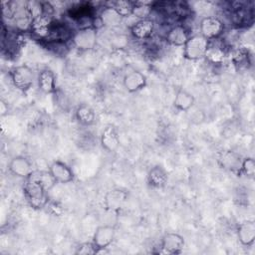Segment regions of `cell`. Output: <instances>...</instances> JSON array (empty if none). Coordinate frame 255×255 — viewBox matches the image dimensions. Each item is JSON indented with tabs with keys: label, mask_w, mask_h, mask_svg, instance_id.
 <instances>
[{
	"label": "cell",
	"mask_w": 255,
	"mask_h": 255,
	"mask_svg": "<svg viewBox=\"0 0 255 255\" xmlns=\"http://www.w3.org/2000/svg\"><path fill=\"white\" fill-rule=\"evenodd\" d=\"M47 189L38 180L34 171L25 179L24 195L29 205L34 209H42L48 204Z\"/></svg>",
	"instance_id": "1"
},
{
	"label": "cell",
	"mask_w": 255,
	"mask_h": 255,
	"mask_svg": "<svg viewBox=\"0 0 255 255\" xmlns=\"http://www.w3.org/2000/svg\"><path fill=\"white\" fill-rule=\"evenodd\" d=\"M209 44V40H207L200 34H196L189 37L183 46L184 58L192 61L204 58V55Z\"/></svg>",
	"instance_id": "2"
},
{
	"label": "cell",
	"mask_w": 255,
	"mask_h": 255,
	"mask_svg": "<svg viewBox=\"0 0 255 255\" xmlns=\"http://www.w3.org/2000/svg\"><path fill=\"white\" fill-rule=\"evenodd\" d=\"M98 40V31L94 26H87L77 30L72 36L74 46L80 51L92 50Z\"/></svg>",
	"instance_id": "3"
},
{
	"label": "cell",
	"mask_w": 255,
	"mask_h": 255,
	"mask_svg": "<svg viewBox=\"0 0 255 255\" xmlns=\"http://www.w3.org/2000/svg\"><path fill=\"white\" fill-rule=\"evenodd\" d=\"M10 77L15 88L23 92L29 90L35 81L34 71L27 65L13 67L10 70Z\"/></svg>",
	"instance_id": "4"
},
{
	"label": "cell",
	"mask_w": 255,
	"mask_h": 255,
	"mask_svg": "<svg viewBox=\"0 0 255 255\" xmlns=\"http://www.w3.org/2000/svg\"><path fill=\"white\" fill-rule=\"evenodd\" d=\"M199 30L201 36L207 40H214L222 35L224 31V24L218 17L207 16L201 19Z\"/></svg>",
	"instance_id": "5"
},
{
	"label": "cell",
	"mask_w": 255,
	"mask_h": 255,
	"mask_svg": "<svg viewBox=\"0 0 255 255\" xmlns=\"http://www.w3.org/2000/svg\"><path fill=\"white\" fill-rule=\"evenodd\" d=\"M48 170L53 176V178L55 179V181L58 183H63V184L69 183L73 181L75 177V174L72 168L67 163L61 160L52 161L49 165Z\"/></svg>",
	"instance_id": "6"
},
{
	"label": "cell",
	"mask_w": 255,
	"mask_h": 255,
	"mask_svg": "<svg viewBox=\"0 0 255 255\" xmlns=\"http://www.w3.org/2000/svg\"><path fill=\"white\" fill-rule=\"evenodd\" d=\"M116 236V229L112 225H101L99 226L94 235L92 243L96 247L97 250L105 249L110 246Z\"/></svg>",
	"instance_id": "7"
},
{
	"label": "cell",
	"mask_w": 255,
	"mask_h": 255,
	"mask_svg": "<svg viewBox=\"0 0 255 255\" xmlns=\"http://www.w3.org/2000/svg\"><path fill=\"white\" fill-rule=\"evenodd\" d=\"M185 245L184 238L175 232H167L161 238L160 247L163 253L179 254Z\"/></svg>",
	"instance_id": "8"
},
{
	"label": "cell",
	"mask_w": 255,
	"mask_h": 255,
	"mask_svg": "<svg viewBox=\"0 0 255 255\" xmlns=\"http://www.w3.org/2000/svg\"><path fill=\"white\" fill-rule=\"evenodd\" d=\"M9 171L20 178L26 179L34 171L30 159L23 155H16L11 158L8 164Z\"/></svg>",
	"instance_id": "9"
},
{
	"label": "cell",
	"mask_w": 255,
	"mask_h": 255,
	"mask_svg": "<svg viewBox=\"0 0 255 255\" xmlns=\"http://www.w3.org/2000/svg\"><path fill=\"white\" fill-rule=\"evenodd\" d=\"M128 199V192L126 190L115 188L108 191L104 198V206L108 211L118 212L123 208Z\"/></svg>",
	"instance_id": "10"
},
{
	"label": "cell",
	"mask_w": 255,
	"mask_h": 255,
	"mask_svg": "<svg viewBox=\"0 0 255 255\" xmlns=\"http://www.w3.org/2000/svg\"><path fill=\"white\" fill-rule=\"evenodd\" d=\"M52 23V16L42 12L33 19L30 31L40 38H45L50 35Z\"/></svg>",
	"instance_id": "11"
},
{
	"label": "cell",
	"mask_w": 255,
	"mask_h": 255,
	"mask_svg": "<svg viewBox=\"0 0 255 255\" xmlns=\"http://www.w3.org/2000/svg\"><path fill=\"white\" fill-rule=\"evenodd\" d=\"M123 84L128 93H135L145 87L146 77L140 71L131 70L125 75Z\"/></svg>",
	"instance_id": "12"
},
{
	"label": "cell",
	"mask_w": 255,
	"mask_h": 255,
	"mask_svg": "<svg viewBox=\"0 0 255 255\" xmlns=\"http://www.w3.org/2000/svg\"><path fill=\"white\" fill-rule=\"evenodd\" d=\"M101 145L108 152H114L119 148L120 136L114 126L109 125L103 129L101 134Z\"/></svg>",
	"instance_id": "13"
},
{
	"label": "cell",
	"mask_w": 255,
	"mask_h": 255,
	"mask_svg": "<svg viewBox=\"0 0 255 255\" xmlns=\"http://www.w3.org/2000/svg\"><path fill=\"white\" fill-rule=\"evenodd\" d=\"M39 90L44 94H52L56 90V77L51 69H42L37 78Z\"/></svg>",
	"instance_id": "14"
},
{
	"label": "cell",
	"mask_w": 255,
	"mask_h": 255,
	"mask_svg": "<svg viewBox=\"0 0 255 255\" xmlns=\"http://www.w3.org/2000/svg\"><path fill=\"white\" fill-rule=\"evenodd\" d=\"M154 31V22L147 18L143 20H138L130 27V33L133 38L137 40H145L149 38Z\"/></svg>",
	"instance_id": "15"
},
{
	"label": "cell",
	"mask_w": 255,
	"mask_h": 255,
	"mask_svg": "<svg viewBox=\"0 0 255 255\" xmlns=\"http://www.w3.org/2000/svg\"><path fill=\"white\" fill-rule=\"evenodd\" d=\"M237 237L244 246H251L255 241V222L253 220L243 221L238 225Z\"/></svg>",
	"instance_id": "16"
},
{
	"label": "cell",
	"mask_w": 255,
	"mask_h": 255,
	"mask_svg": "<svg viewBox=\"0 0 255 255\" xmlns=\"http://www.w3.org/2000/svg\"><path fill=\"white\" fill-rule=\"evenodd\" d=\"M168 181L166 170L160 165L152 166L147 172V183L154 188H162Z\"/></svg>",
	"instance_id": "17"
},
{
	"label": "cell",
	"mask_w": 255,
	"mask_h": 255,
	"mask_svg": "<svg viewBox=\"0 0 255 255\" xmlns=\"http://www.w3.org/2000/svg\"><path fill=\"white\" fill-rule=\"evenodd\" d=\"M189 36L187 30L182 25H175L166 34V40L170 45L183 47Z\"/></svg>",
	"instance_id": "18"
},
{
	"label": "cell",
	"mask_w": 255,
	"mask_h": 255,
	"mask_svg": "<svg viewBox=\"0 0 255 255\" xmlns=\"http://www.w3.org/2000/svg\"><path fill=\"white\" fill-rule=\"evenodd\" d=\"M231 60L233 65L238 69L249 68L251 64V55L246 47H237L231 53Z\"/></svg>",
	"instance_id": "19"
},
{
	"label": "cell",
	"mask_w": 255,
	"mask_h": 255,
	"mask_svg": "<svg viewBox=\"0 0 255 255\" xmlns=\"http://www.w3.org/2000/svg\"><path fill=\"white\" fill-rule=\"evenodd\" d=\"M194 103H195L194 96L188 91L183 89L179 90L176 93L175 98L173 100V106L175 107L176 110L181 112H186L190 110L193 107Z\"/></svg>",
	"instance_id": "20"
},
{
	"label": "cell",
	"mask_w": 255,
	"mask_h": 255,
	"mask_svg": "<svg viewBox=\"0 0 255 255\" xmlns=\"http://www.w3.org/2000/svg\"><path fill=\"white\" fill-rule=\"evenodd\" d=\"M99 19L101 24H103L104 26L114 28L120 26L124 18L115 9L107 6L100 13Z\"/></svg>",
	"instance_id": "21"
},
{
	"label": "cell",
	"mask_w": 255,
	"mask_h": 255,
	"mask_svg": "<svg viewBox=\"0 0 255 255\" xmlns=\"http://www.w3.org/2000/svg\"><path fill=\"white\" fill-rule=\"evenodd\" d=\"M241 162H242L241 157L237 153L232 151V150L224 151L221 154V156L219 157L220 165L223 168L231 170V171H235V170H239L240 171Z\"/></svg>",
	"instance_id": "22"
},
{
	"label": "cell",
	"mask_w": 255,
	"mask_h": 255,
	"mask_svg": "<svg viewBox=\"0 0 255 255\" xmlns=\"http://www.w3.org/2000/svg\"><path fill=\"white\" fill-rule=\"evenodd\" d=\"M77 121L84 126H91L96 121V113L92 107L87 104L80 105L75 112Z\"/></svg>",
	"instance_id": "23"
},
{
	"label": "cell",
	"mask_w": 255,
	"mask_h": 255,
	"mask_svg": "<svg viewBox=\"0 0 255 255\" xmlns=\"http://www.w3.org/2000/svg\"><path fill=\"white\" fill-rule=\"evenodd\" d=\"M225 57H226V54L222 47L217 45H210V44L204 55V58L206 59V61L213 65L222 64L225 60Z\"/></svg>",
	"instance_id": "24"
},
{
	"label": "cell",
	"mask_w": 255,
	"mask_h": 255,
	"mask_svg": "<svg viewBox=\"0 0 255 255\" xmlns=\"http://www.w3.org/2000/svg\"><path fill=\"white\" fill-rule=\"evenodd\" d=\"M152 10V4L150 2H132L131 15L139 20L147 19Z\"/></svg>",
	"instance_id": "25"
},
{
	"label": "cell",
	"mask_w": 255,
	"mask_h": 255,
	"mask_svg": "<svg viewBox=\"0 0 255 255\" xmlns=\"http://www.w3.org/2000/svg\"><path fill=\"white\" fill-rule=\"evenodd\" d=\"M108 4H110L109 7H112L113 9H115L123 18L131 15L132 2H130V1L118 0V1L109 2Z\"/></svg>",
	"instance_id": "26"
},
{
	"label": "cell",
	"mask_w": 255,
	"mask_h": 255,
	"mask_svg": "<svg viewBox=\"0 0 255 255\" xmlns=\"http://www.w3.org/2000/svg\"><path fill=\"white\" fill-rule=\"evenodd\" d=\"M240 170L247 176V177H254L255 175V161L252 157H246L242 159L241 168Z\"/></svg>",
	"instance_id": "27"
}]
</instances>
